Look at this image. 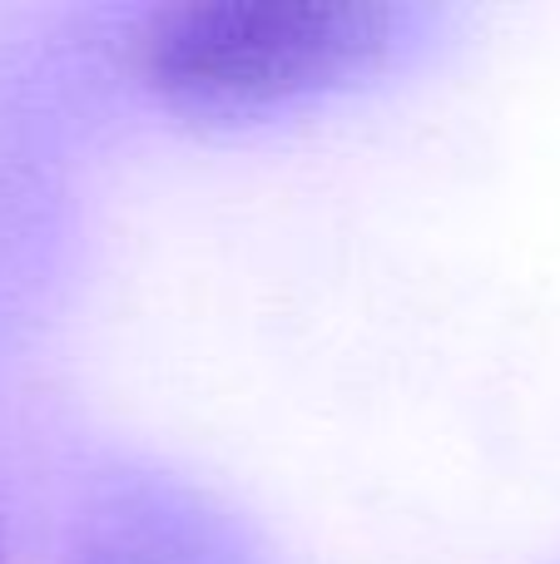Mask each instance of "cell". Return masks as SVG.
I'll return each instance as SVG.
<instances>
[{"mask_svg": "<svg viewBox=\"0 0 560 564\" xmlns=\"http://www.w3.org/2000/svg\"><path fill=\"white\" fill-rule=\"evenodd\" d=\"M392 10L367 0H194L144 15L134 75L189 109H263L367 69Z\"/></svg>", "mask_w": 560, "mask_h": 564, "instance_id": "obj_1", "label": "cell"}, {"mask_svg": "<svg viewBox=\"0 0 560 564\" xmlns=\"http://www.w3.org/2000/svg\"><path fill=\"white\" fill-rule=\"evenodd\" d=\"M0 564H6V525H0Z\"/></svg>", "mask_w": 560, "mask_h": 564, "instance_id": "obj_2", "label": "cell"}]
</instances>
